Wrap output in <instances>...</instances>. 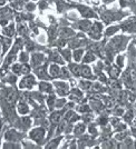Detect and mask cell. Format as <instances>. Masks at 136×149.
<instances>
[{"instance_id": "cell-10", "label": "cell", "mask_w": 136, "mask_h": 149, "mask_svg": "<svg viewBox=\"0 0 136 149\" xmlns=\"http://www.w3.org/2000/svg\"><path fill=\"white\" fill-rule=\"evenodd\" d=\"M50 119H52L53 122H58L59 119H60V114L59 112H55V114H53V116H50Z\"/></svg>"}, {"instance_id": "cell-13", "label": "cell", "mask_w": 136, "mask_h": 149, "mask_svg": "<svg viewBox=\"0 0 136 149\" xmlns=\"http://www.w3.org/2000/svg\"><path fill=\"white\" fill-rule=\"evenodd\" d=\"M29 70H30V68H29L28 65H23V67H21V72H23V73H28Z\"/></svg>"}, {"instance_id": "cell-14", "label": "cell", "mask_w": 136, "mask_h": 149, "mask_svg": "<svg viewBox=\"0 0 136 149\" xmlns=\"http://www.w3.org/2000/svg\"><path fill=\"white\" fill-rule=\"evenodd\" d=\"M123 60H124V58H123L122 56H118V58H117V63H118L120 66H122V67H123V65H124V63H123Z\"/></svg>"}, {"instance_id": "cell-16", "label": "cell", "mask_w": 136, "mask_h": 149, "mask_svg": "<svg viewBox=\"0 0 136 149\" xmlns=\"http://www.w3.org/2000/svg\"><path fill=\"white\" fill-rule=\"evenodd\" d=\"M5 3H6V0H0V6H2Z\"/></svg>"}, {"instance_id": "cell-4", "label": "cell", "mask_w": 136, "mask_h": 149, "mask_svg": "<svg viewBox=\"0 0 136 149\" xmlns=\"http://www.w3.org/2000/svg\"><path fill=\"white\" fill-rule=\"evenodd\" d=\"M6 100L9 105H14L16 102V95L14 91H9L7 94V97H6Z\"/></svg>"}, {"instance_id": "cell-8", "label": "cell", "mask_w": 136, "mask_h": 149, "mask_svg": "<svg viewBox=\"0 0 136 149\" xmlns=\"http://www.w3.org/2000/svg\"><path fill=\"white\" fill-rule=\"evenodd\" d=\"M39 87H40V90H43V91H50L52 90V86L47 82H40Z\"/></svg>"}, {"instance_id": "cell-2", "label": "cell", "mask_w": 136, "mask_h": 149, "mask_svg": "<svg viewBox=\"0 0 136 149\" xmlns=\"http://www.w3.org/2000/svg\"><path fill=\"white\" fill-rule=\"evenodd\" d=\"M35 85V78L32 77V76H28V77H25V78L21 80V82H20V89H29L31 87Z\"/></svg>"}, {"instance_id": "cell-15", "label": "cell", "mask_w": 136, "mask_h": 149, "mask_svg": "<svg viewBox=\"0 0 136 149\" xmlns=\"http://www.w3.org/2000/svg\"><path fill=\"white\" fill-rule=\"evenodd\" d=\"M20 60H21V61H23V60H25V61H27V55H26L25 52H23L21 56H20Z\"/></svg>"}, {"instance_id": "cell-1", "label": "cell", "mask_w": 136, "mask_h": 149, "mask_svg": "<svg viewBox=\"0 0 136 149\" xmlns=\"http://www.w3.org/2000/svg\"><path fill=\"white\" fill-rule=\"evenodd\" d=\"M44 136H45V131L41 128H35L34 130H31L30 133V138L32 140L37 141V142L41 140L44 138Z\"/></svg>"}, {"instance_id": "cell-7", "label": "cell", "mask_w": 136, "mask_h": 149, "mask_svg": "<svg viewBox=\"0 0 136 149\" xmlns=\"http://www.w3.org/2000/svg\"><path fill=\"white\" fill-rule=\"evenodd\" d=\"M83 50L82 49H78V50H75L74 51V60L75 61H79L80 59H82V57H83Z\"/></svg>"}, {"instance_id": "cell-9", "label": "cell", "mask_w": 136, "mask_h": 149, "mask_svg": "<svg viewBox=\"0 0 136 149\" xmlns=\"http://www.w3.org/2000/svg\"><path fill=\"white\" fill-rule=\"evenodd\" d=\"M84 131H85V125L84 124H79V125H77L76 126V128H75V133H83Z\"/></svg>"}, {"instance_id": "cell-11", "label": "cell", "mask_w": 136, "mask_h": 149, "mask_svg": "<svg viewBox=\"0 0 136 149\" xmlns=\"http://www.w3.org/2000/svg\"><path fill=\"white\" fill-rule=\"evenodd\" d=\"M93 60H95V57H94L93 54L88 52V54L86 55V57H85V59H84V63H91Z\"/></svg>"}, {"instance_id": "cell-12", "label": "cell", "mask_w": 136, "mask_h": 149, "mask_svg": "<svg viewBox=\"0 0 136 149\" xmlns=\"http://www.w3.org/2000/svg\"><path fill=\"white\" fill-rule=\"evenodd\" d=\"M32 58H34V63L37 65V63H39L43 60V55H34Z\"/></svg>"}, {"instance_id": "cell-3", "label": "cell", "mask_w": 136, "mask_h": 149, "mask_svg": "<svg viewBox=\"0 0 136 149\" xmlns=\"http://www.w3.org/2000/svg\"><path fill=\"white\" fill-rule=\"evenodd\" d=\"M49 73H50V76L54 77V78L57 77V76H59V73H60L59 67H58L57 65H52L50 68H49Z\"/></svg>"}, {"instance_id": "cell-5", "label": "cell", "mask_w": 136, "mask_h": 149, "mask_svg": "<svg viewBox=\"0 0 136 149\" xmlns=\"http://www.w3.org/2000/svg\"><path fill=\"white\" fill-rule=\"evenodd\" d=\"M18 111H19V114H21V115H26V114L29 111V108H28V106H27L26 103H20V105L18 106Z\"/></svg>"}, {"instance_id": "cell-6", "label": "cell", "mask_w": 136, "mask_h": 149, "mask_svg": "<svg viewBox=\"0 0 136 149\" xmlns=\"http://www.w3.org/2000/svg\"><path fill=\"white\" fill-rule=\"evenodd\" d=\"M82 75L86 78H91V68L87 67V66H84L82 68Z\"/></svg>"}]
</instances>
